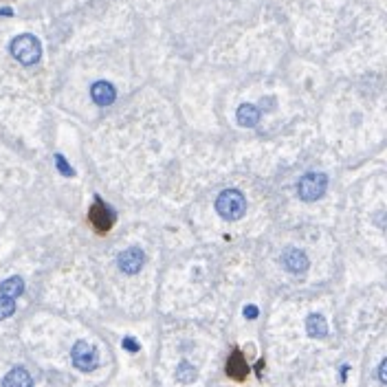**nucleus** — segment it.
Wrapping results in <instances>:
<instances>
[{
  "instance_id": "obj_1",
  "label": "nucleus",
  "mask_w": 387,
  "mask_h": 387,
  "mask_svg": "<svg viewBox=\"0 0 387 387\" xmlns=\"http://www.w3.org/2000/svg\"><path fill=\"white\" fill-rule=\"evenodd\" d=\"M9 51H11V55L24 66L35 64V62H40V57H42L40 40L35 38V35H31V33H22V35H18V38H13Z\"/></svg>"
},
{
  "instance_id": "obj_2",
  "label": "nucleus",
  "mask_w": 387,
  "mask_h": 387,
  "mask_svg": "<svg viewBox=\"0 0 387 387\" xmlns=\"http://www.w3.org/2000/svg\"><path fill=\"white\" fill-rule=\"evenodd\" d=\"M216 211L225 220L242 218L247 211V200L242 196V192H238V189H225V192H220V196L216 198Z\"/></svg>"
},
{
  "instance_id": "obj_3",
  "label": "nucleus",
  "mask_w": 387,
  "mask_h": 387,
  "mask_svg": "<svg viewBox=\"0 0 387 387\" xmlns=\"http://www.w3.org/2000/svg\"><path fill=\"white\" fill-rule=\"evenodd\" d=\"M328 189V176L321 172H310L304 174L297 183V194H299L301 200L306 203H312V200H319Z\"/></svg>"
},
{
  "instance_id": "obj_4",
  "label": "nucleus",
  "mask_w": 387,
  "mask_h": 387,
  "mask_svg": "<svg viewBox=\"0 0 387 387\" xmlns=\"http://www.w3.org/2000/svg\"><path fill=\"white\" fill-rule=\"evenodd\" d=\"M71 359H73V365L82 372H91V370L97 368V361H99V354H97V348L88 341H77L75 346L71 350Z\"/></svg>"
},
{
  "instance_id": "obj_5",
  "label": "nucleus",
  "mask_w": 387,
  "mask_h": 387,
  "mask_svg": "<svg viewBox=\"0 0 387 387\" xmlns=\"http://www.w3.org/2000/svg\"><path fill=\"white\" fill-rule=\"evenodd\" d=\"M117 264H119L121 273L136 275L143 268V264H145V253H143V249H139V247H130V249H126L124 253H119Z\"/></svg>"
},
{
  "instance_id": "obj_6",
  "label": "nucleus",
  "mask_w": 387,
  "mask_h": 387,
  "mask_svg": "<svg viewBox=\"0 0 387 387\" xmlns=\"http://www.w3.org/2000/svg\"><path fill=\"white\" fill-rule=\"evenodd\" d=\"M279 262H282V266L286 268V271L293 273V275H304L310 266L308 256H306L301 249H295V247L286 249V251L282 253V258H279Z\"/></svg>"
},
{
  "instance_id": "obj_7",
  "label": "nucleus",
  "mask_w": 387,
  "mask_h": 387,
  "mask_svg": "<svg viewBox=\"0 0 387 387\" xmlns=\"http://www.w3.org/2000/svg\"><path fill=\"white\" fill-rule=\"evenodd\" d=\"M91 97L97 106H110L117 99V91L110 82H95L91 86Z\"/></svg>"
},
{
  "instance_id": "obj_8",
  "label": "nucleus",
  "mask_w": 387,
  "mask_h": 387,
  "mask_svg": "<svg viewBox=\"0 0 387 387\" xmlns=\"http://www.w3.org/2000/svg\"><path fill=\"white\" fill-rule=\"evenodd\" d=\"M259 108L258 106H253V104H242L240 108L236 110V119H238V124L242 126V128H253V126L259 121Z\"/></svg>"
},
{
  "instance_id": "obj_9",
  "label": "nucleus",
  "mask_w": 387,
  "mask_h": 387,
  "mask_svg": "<svg viewBox=\"0 0 387 387\" xmlns=\"http://www.w3.org/2000/svg\"><path fill=\"white\" fill-rule=\"evenodd\" d=\"M2 387H33V379L24 368H13L2 379Z\"/></svg>"
},
{
  "instance_id": "obj_10",
  "label": "nucleus",
  "mask_w": 387,
  "mask_h": 387,
  "mask_svg": "<svg viewBox=\"0 0 387 387\" xmlns=\"http://www.w3.org/2000/svg\"><path fill=\"white\" fill-rule=\"evenodd\" d=\"M306 332H308V337H312V339H323L328 335L326 317L319 315V312H312V315H308V319H306Z\"/></svg>"
},
{
  "instance_id": "obj_11",
  "label": "nucleus",
  "mask_w": 387,
  "mask_h": 387,
  "mask_svg": "<svg viewBox=\"0 0 387 387\" xmlns=\"http://www.w3.org/2000/svg\"><path fill=\"white\" fill-rule=\"evenodd\" d=\"M91 220H93V225L97 227L99 231H106L110 225H113V216H110V211L106 209V207L102 203H97L93 207V211H91Z\"/></svg>"
},
{
  "instance_id": "obj_12",
  "label": "nucleus",
  "mask_w": 387,
  "mask_h": 387,
  "mask_svg": "<svg viewBox=\"0 0 387 387\" xmlns=\"http://www.w3.org/2000/svg\"><path fill=\"white\" fill-rule=\"evenodd\" d=\"M24 293V282L22 277H9L0 284V295L2 297H9V299H15Z\"/></svg>"
},
{
  "instance_id": "obj_13",
  "label": "nucleus",
  "mask_w": 387,
  "mask_h": 387,
  "mask_svg": "<svg viewBox=\"0 0 387 387\" xmlns=\"http://www.w3.org/2000/svg\"><path fill=\"white\" fill-rule=\"evenodd\" d=\"M247 363L242 361V354L240 352H233V357L229 359V363H227V372H229L233 379H242V376L247 374Z\"/></svg>"
},
{
  "instance_id": "obj_14",
  "label": "nucleus",
  "mask_w": 387,
  "mask_h": 387,
  "mask_svg": "<svg viewBox=\"0 0 387 387\" xmlns=\"http://www.w3.org/2000/svg\"><path fill=\"white\" fill-rule=\"evenodd\" d=\"M196 376H198V372H196V368H194L192 363H187V361H181V363H178V368H176V379L181 381V383H194Z\"/></svg>"
},
{
  "instance_id": "obj_15",
  "label": "nucleus",
  "mask_w": 387,
  "mask_h": 387,
  "mask_svg": "<svg viewBox=\"0 0 387 387\" xmlns=\"http://www.w3.org/2000/svg\"><path fill=\"white\" fill-rule=\"evenodd\" d=\"M15 312V299H9V297L0 295V321L9 319Z\"/></svg>"
},
{
  "instance_id": "obj_16",
  "label": "nucleus",
  "mask_w": 387,
  "mask_h": 387,
  "mask_svg": "<svg viewBox=\"0 0 387 387\" xmlns=\"http://www.w3.org/2000/svg\"><path fill=\"white\" fill-rule=\"evenodd\" d=\"M55 167L60 169V174H64V176H73V174H75V169L68 165L66 158L62 156V154H55Z\"/></svg>"
},
{
  "instance_id": "obj_17",
  "label": "nucleus",
  "mask_w": 387,
  "mask_h": 387,
  "mask_svg": "<svg viewBox=\"0 0 387 387\" xmlns=\"http://www.w3.org/2000/svg\"><path fill=\"white\" fill-rule=\"evenodd\" d=\"M121 346H124V350H128V352H139V350H141L139 341H136L134 337H126L124 341H121Z\"/></svg>"
},
{
  "instance_id": "obj_18",
  "label": "nucleus",
  "mask_w": 387,
  "mask_h": 387,
  "mask_svg": "<svg viewBox=\"0 0 387 387\" xmlns=\"http://www.w3.org/2000/svg\"><path fill=\"white\" fill-rule=\"evenodd\" d=\"M379 381L381 383H387V359H383L379 365Z\"/></svg>"
},
{
  "instance_id": "obj_19",
  "label": "nucleus",
  "mask_w": 387,
  "mask_h": 387,
  "mask_svg": "<svg viewBox=\"0 0 387 387\" xmlns=\"http://www.w3.org/2000/svg\"><path fill=\"white\" fill-rule=\"evenodd\" d=\"M242 315L247 317V319H258V315H259V310L256 308V306H247L245 310H242Z\"/></svg>"
},
{
  "instance_id": "obj_20",
  "label": "nucleus",
  "mask_w": 387,
  "mask_h": 387,
  "mask_svg": "<svg viewBox=\"0 0 387 387\" xmlns=\"http://www.w3.org/2000/svg\"><path fill=\"white\" fill-rule=\"evenodd\" d=\"M0 15H13V9H0Z\"/></svg>"
}]
</instances>
